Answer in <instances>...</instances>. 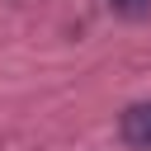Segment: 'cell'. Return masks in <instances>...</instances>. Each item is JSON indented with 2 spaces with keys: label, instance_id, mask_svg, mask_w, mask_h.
I'll return each mask as SVG.
<instances>
[{
  "label": "cell",
  "instance_id": "cell-1",
  "mask_svg": "<svg viewBox=\"0 0 151 151\" xmlns=\"http://www.w3.org/2000/svg\"><path fill=\"white\" fill-rule=\"evenodd\" d=\"M118 137H123L127 146H137V151H151V99L123 109V118H118Z\"/></svg>",
  "mask_w": 151,
  "mask_h": 151
},
{
  "label": "cell",
  "instance_id": "cell-2",
  "mask_svg": "<svg viewBox=\"0 0 151 151\" xmlns=\"http://www.w3.org/2000/svg\"><path fill=\"white\" fill-rule=\"evenodd\" d=\"M109 9L123 14V19H146L151 14V0H109Z\"/></svg>",
  "mask_w": 151,
  "mask_h": 151
}]
</instances>
